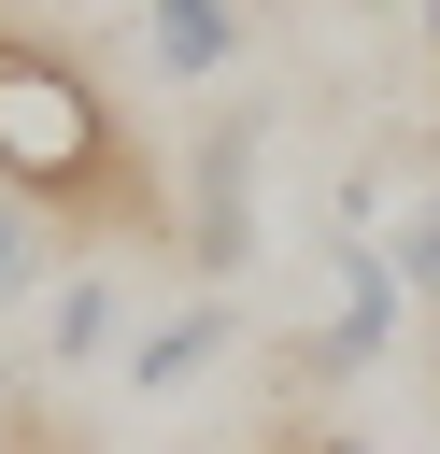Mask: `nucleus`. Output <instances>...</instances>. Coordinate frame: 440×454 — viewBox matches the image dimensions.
Here are the masks:
<instances>
[{"mask_svg": "<svg viewBox=\"0 0 440 454\" xmlns=\"http://www.w3.org/2000/svg\"><path fill=\"white\" fill-rule=\"evenodd\" d=\"M0 184L43 199V213H85V227H142V213H156V170L128 156L114 99H99L71 57L14 43V28H0Z\"/></svg>", "mask_w": 440, "mask_h": 454, "instance_id": "nucleus-1", "label": "nucleus"}, {"mask_svg": "<svg viewBox=\"0 0 440 454\" xmlns=\"http://www.w3.org/2000/svg\"><path fill=\"white\" fill-rule=\"evenodd\" d=\"M397 326H412V284H397V270H383V241L341 213V227H326V312L298 326V355H284V369H298V383H355V369H383V355H397Z\"/></svg>", "mask_w": 440, "mask_h": 454, "instance_id": "nucleus-2", "label": "nucleus"}, {"mask_svg": "<svg viewBox=\"0 0 440 454\" xmlns=\"http://www.w3.org/2000/svg\"><path fill=\"white\" fill-rule=\"evenodd\" d=\"M255 114H213L199 128V170H185V255H199V284H227L241 255H255Z\"/></svg>", "mask_w": 440, "mask_h": 454, "instance_id": "nucleus-3", "label": "nucleus"}, {"mask_svg": "<svg viewBox=\"0 0 440 454\" xmlns=\"http://www.w3.org/2000/svg\"><path fill=\"white\" fill-rule=\"evenodd\" d=\"M227 340H241V312H227V284H199V298H170L156 326H128V355H114V369H128V397L156 411V397L213 383V369H227Z\"/></svg>", "mask_w": 440, "mask_h": 454, "instance_id": "nucleus-4", "label": "nucleus"}, {"mask_svg": "<svg viewBox=\"0 0 440 454\" xmlns=\"http://www.w3.org/2000/svg\"><path fill=\"white\" fill-rule=\"evenodd\" d=\"M128 355V284L114 270H57L43 284V369H99Z\"/></svg>", "mask_w": 440, "mask_h": 454, "instance_id": "nucleus-5", "label": "nucleus"}, {"mask_svg": "<svg viewBox=\"0 0 440 454\" xmlns=\"http://www.w3.org/2000/svg\"><path fill=\"white\" fill-rule=\"evenodd\" d=\"M241 57V0H142V71L156 85H213Z\"/></svg>", "mask_w": 440, "mask_h": 454, "instance_id": "nucleus-6", "label": "nucleus"}, {"mask_svg": "<svg viewBox=\"0 0 440 454\" xmlns=\"http://www.w3.org/2000/svg\"><path fill=\"white\" fill-rule=\"evenodd\" d=\"M383 270L412 284V312H440V184H426V199H412V213L383 227Z\"/></svg>", "mask_w": 440, "mask_h": 454, "instance_id": "nucleus-7", "label": "nucleus"}, {"mask_svg": "<svg viewBox=\"0 0 440 454\" xmlns=\"http://www.w3.org/2000/svg\"><path fill=\"white\" fill-rule=\"evenodd\" d=\"M43 241H57V213L0 184V312H14V298H43Z\"/></svg>", "mask_w": 440, "mask_h": 454, "instance_id": "nucleus-8", "label": "nucleus"}, {"mask_svg": "<svg viewBox=\"0 0 440 454\" xmlns=\"http://www.w3.org/2000/svg\"><path fill=\"white\" fill-rule=\"evenodd\" d=\"M284 454H369V440H355V426H312V440H284Z\"/></svg>", "mask_w": 440, "mask_h": 454, "instance_id": "nucleus-9", "label": "nucleus"}, {"mask_svg": "<svg viewBox=\"0 0 440 454\" xmlns=\"http://www.w3.org/2000/svg\"><path fill=\"white\" fill-rule=\"evenodd\" d=\"M0 440H14V369H0Z\"/></svg>", "mask_w": 440, "mask_h": 454, "instance_id": "nucleus-10", "label": "nucleus"}, {"mask_svg": "<svg viewBox=\"0 0 440 454\" xmlns=\"http://www.w3.org/2000/svg\"><path fill=\"white\" fill-rule=\"evenodd\" d=\"M426 43H440V0H426Z\"/></svg>", "mask_w": 440, "mask_h": 454, "instance_id": "nucleus-11", "label": "nucleus"}, {"mask_svg": "<svg viewBox=\"0 0 440 454\" xmlns=\"http://www.w3.org/2000/svg\"><path fill=\"white\" fill-rule=\"evenodd\" d=\"M426 326H440V312H426Z\"/></svg>", "mask_w": 440, "mask_h": 454, "instance_id": "nucleus-12", "label": "nucleus"}]
</instances>
